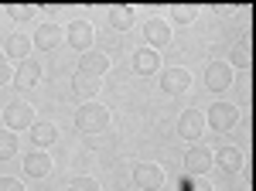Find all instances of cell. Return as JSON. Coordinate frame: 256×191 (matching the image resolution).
<instances>
[{"mask_svg":"<svg viewBox=\"0 0 256 191\" xmlns=\"http://www.w3.org/2000/svg\"><path fill=\"white\" fill-rule=\"evenodd\" d=\"M110 126V110L99 102H82V110L76 113V130L79 134H102Z\"/></svg>","mask_w":256,"mask_h":191,"instance_id":"cell-1","label":"cell"},{"mask_svg":"<svg viewBox=\"0 0 256 191\" xmlns=\"http://www.w3.org/2000/svg\"><path fill=\"white\" fill-rule=\"evenodd\" d=\"M236 123H239V106H232V102H216V106L205 113V126H212L216 134L232 130Z\"/></svg>","mask_w":256,"mask_h":191,"instance_id":"cell-2","label":"cell"},{"mask_svg":"<svg viewBox=\"0 0 256 191\" xmlns=\"http://www.w3.org/2000/svg\"><path fill=\"white\" fill-rule=\"evenodd\" d=\"M65 41H68V48H76L79 55H86V52H92L96 31H92L89 20H72V24L65 28Z\"/></svg>","mask_w":256,"mask_h":191,"instance_id":"cell-3","label":"cell"},{"mask_svg":"<svg viewBox=\"0 0 256 191\" xmlns=\"http://www.w3.org/2000/svg\"><path fill=\"white\" fill-rule=\"evenodd\" d=\"M4 123H7L10 134H18V130H31L38 120H34V110H31L28 102H10V106L4 110Z\"/></svg>","mask_w":256,"mask_h":191,"instance_id":"cell-4","label":"cell"},{"mask_svg":"<svg viewBox=\"0 0 256 191\" xmlns=\"http://www.w3.org/2000/svg\"><path fill=\"white\" fill-rule=\"evenodd\" d=\"M134 184H137L140 191H160L164 188V168L150 164V160L137 164V168H134Z\"/></svg>","mask_w":256,"mask_h":191,"instance_id":"cell-5","label":"cell"},{"mask_svg":"<svg viewBox=\"0 0 256 191\" xmlns=\"http://www.w3.org/2000/svg\"><path fill=\"white\" fill-rule=\"evenodd\" d=\"M229 86H232L229 62H208V68H205V89L208 92H226Z\"/></svg>","mask_w":256,"mask_h":191,"instance_id":"cell-6","label":"cell"},{"mask_svg":"<svg viewBox=\"0 0 256 191\" xmlns=\"http://www.w3.org/2000/svg\"><path fill=\"white\" fill-rule=\"evenodd\" d=\"M205 134V113L202 110H184L178 116V136L181 140H198Z\"/></svg>","mask_w":256,"mask_h":191,"instance_id":"cell-7","label":"cell"},{"mask_svg":"<svg viewBox=\"0 0 256 191\" xmlns=\"http://www.w3.org/2000/svg\"><path fill=\"white\" fill-rule=\"evenodd\" d=\"M14 86L18 89H38L41 86V65H38V58H24L18 68H14Z\"/></svg>","mask_w":256,"mask_h":191,"instance_id":"cell-8","label":"cell"},{"mask_svg":"<svg viewBox=\"0 0 256 191\" xmlns=\"http://www.w3.org/2000/svg\"><path fill=\"white\" fill-rule=\"evenodd\" d=\"M160 89L168 96H181V92H188L192 89V72L188 68H164V76H160Z\"/></svg>","mask_w":256,"mask_h":191,"instance_id":"cell-9","label":"cell"},{"mask_svg":"<svg viewBox=\"0 0 256 191\" xmlns=\"http://www.w3.org/2000/svg\"><path fill=\"white\" fill-rule=\"evenodd\" d=\"M110 65H113V58L102 55V52H86V55L79 58V72H82V76H92V78L106 76Z\"/></svg>","mask_w":256,"mask_h":191,"instance_id":"cell-10","label":"cell"},{"mask_svg":"<svg viewBox=\"0 0 256 191\" xmlns=\"http://www.w3.org/2000/svg\"><path fill=\"white\" fill-rule=\"evenodd\" d=\"M62 38H65V34H62L58 24H38V31H34L31 44H34V48H41V52H55Z\"/></svg>","mask_w":256,"mask_h":191,"instance_id":"cell-11","label":"cell"},{"mask_svg":"<svg viewBox=\"0 0 256 191\" xmlns=\"http://www.w3.org/2000/svg\"><path fill=\"white\" fill-rule=\"evenodd\" d=\"M144 38H147V44H150L154 52H158V48H168V44H171V28H168L164 20L154 18V20L144 24Z\"/></svg>","mask_w":256,"mask_h":191,"instance_id":"cell-12","label":"cell"},{"mask_svg":"<svg viewBox=\"0 0 256 191\" xmlns=\"http://www.w3.org/2000/svg\"><path fill=\"white\" fill-rule=\"evenodd\" d=\"M31 41H28V34H7V41H4V58H10V62H24V58L31 55Z\"/></svg>","mask_w":256,"mask_h":191,"instance_id":"cell-13","label":"cell"},{"mask_svg":"<svg viewBox=\"0 0 256 191\" xmlns=\"http://www.w3.org/2000/svg\"><path fill=\"white\" fill-rule=\"evenodd\" d=\"M212 168V154L205 150V147H188V154H184V171H188V178L192 174H205Z\"/></svg>","mask_w":256,"mask_h":191,"instance_id":"cell-14","label":"cell"},{"mask_svg":"<svg viewBox=\"0 0 256 191\" xmlns=\"http://www.w3.org/2000/svg\"><path fill=\"white\" fill-rule=\"evenodd\" d=\"M52 157L44 150H31L28 157H24V171H28V178H48L52 174Z\"/></svg>","mask_w":256,"mask_h":191,"instance_id":"cell-15","label":"cell"},{"mask_svg":"<svg viewBox=\"0 0 256 191\" xmlns=\"http://www.w3.org/2000/svg\"><path fill=\"white\" fill-rule=\"evenodd\" d=\"M212 164L222 168L226 174H236V171H242V150L239 147H222L218 154H212Z\"/></svg>","mask_w":256,"mask_h":191,"instance_id":"cell-16","label":"cell"},{"mask_svg":"<svg viewBox=\"0 0 256 191\" xmlns=\"http://www.w3.org/2000/svg\"><path fill=\"white\" fill-rule=\"evenodd\" d=\"M110 28L113 31H130L134 24H137V14H134V7H126V4H116V7H110Z\"/></svg>","mask_w":256,"mask_h":191,"instance_id":"cell-17","label":"cell"},{"mask_svg":"<svg viewBox=\"0 0 256 191\" xmlns=\"http://www.w3.org/2000/svg\"><path fill=\"white\" fill-rule=\"evenodd\" d=\"M72 92H76V99H82V102H92L96 92H99V78L76 72V78H72Z\"/></svg>","mask_w":256,"mask_h":191,"instance_id":"cell-18","label":"cell"},{"mask_svg":"<svg viewBox=\"0 0 256 191\" xmlns=\"http://www.w3.org/2000/svg\"><path fill=\"white\" fill-rule=\"evenodd\" d=\"M28 140H31L38 150H44V147H52V144L58 140V130H55L52 123H34V126L28 130Z\"/></svg>","mask_w":256,"mask_h":191,"instance_id":"cell-19","label":"cell"},{"mask_svg":"<svg viewBox=\"0 0 256 191\" xmlns=\"http://www.w3.org/2000/svg\"><path fill=\"white\" fill-rule=\"evenodd\" d=\"M158 68H160L158 52H154V48H140L137 58H134V72H137V76H154Z\"/></svg>","mask_w":256,"mask_h":191,"instance_id":"cell-20","label":"cell"},{"mask_svg":"<svg viewBox=\"0 0 256 191\" xmlns=\"http://www.w3.org/2000/svg\"><path fill=\"white\" fill-rule=\"evenodd\" d=\"M171 20H174V24H195L198 7L195 4H174V7H171Z\"/></svg>","mask_w":256,"mask_h":191,"instance_id":"cell-21","label":"cell"},{"mask_svg":"<svg viewBox=\"0 0 256 191\" xmlns=\"http://www.w3.org/2000/svg\"><path fill=\"white\" fill-rule=\"evenodd\" d=\"M18 154V136L10 134V130H4L0 134V160H10Z\"/></svg>","mask_w":256,"mask_h":191,"instance_id":"cell-22","label":"cell"},{"mask_svg":"<svg viewBox=\"0 0 256 191\" xmlns=\"http://www.w3.org/2000/svg\"><path fill=\"white\" fill-rule=\"evenodd\" d=\"M229 58H232L229 68H250V44H236Z\"/></svg>","mask_w":256,"mask_h":191,"instance_id":"cell-23","label":"cell"},{"mask_svg":"<svg viewBox=\"0 0 256 191\" xmlns=\"http://www.w3.org/2000/svg\"><path fill=\"white\" fill-rule=\"evenodd\" d=\"M7 14H10L14 20H31L34 18V7H31V4H10Z\"/></svg>","mask_w":256,"mask_h":191,"instance_id":"cell-24","label":"cell"},{"mask_svg":"<svg viewBox=\"0 0 256 191\" xmlns=\"http://www.w3.org/2000/svg\"><path fill=\"white\" fill-rule=\"evenodd\" d=\"M68 191H99V181L96 178H76V181L68 184Z\"/></svg>","mask_w":256,"mask_h":191,"instance_id":"cell-25","label":"cell"},{"mask_svg":"<svg viewBox=\"0 0 256 191\" xmlns=\"http://www.w3.org/2000/svg\"><path fill=\"white\" fill-rule=\"evenodd\" d=\"M188 191H212V181L205 174H192L188 178Z\"/></svg>","mask_w":256,"mask_h":191,"instance_id":"cell-26","label":"cell"},{"mask_svg":"<svg viewBox=\"0 0 256 191\" xmlns=\"http://www.w3.org/2000/svg\"><path fill=\"white\" fill-rule=\"evenodd\" d=\"M0 191H24V184L18 178H0Z\"/></svg>","mask_w":256,"mask_h":191,"instance_id":"cell-27","label":"cell"},{"mask_svg":"<svg viewBox=\"0 0 256 191\" xmlns=\"http://www.w3.org/2000/svg\"><path fill=\"white\" fill-rule=\"evenodd\" d=\"M10 78H14V72H10V65H7V62H0V86H7Z\"/></svg>","mask_w":256,"mask_h":191,"instance_id":"cell-28","label":"cell"},{"mask_svg":"<svg viewBox=\"0 0 256 191\" xmlns=\"http://www.w3.org/2000/svg\"><path fill=\"white\" fill-rule=\"evenodd\" d=\"M212 14H216V18H229L232 7H226V4H212Z\"/></svg>","mask_w":256,"mask_h":191,"instance_id":"cell-29","label":"cell"},{"mask_svg":"<svg viewBox=\"0 0 256 191\" xmlns=\"http://www.w3.org/2000/svg\"><path fill=\"white\" fill-rule=\"evenodd\" d=\"M0 62H7V58H4V55H0Z\"/></svg>","mask_w":256,"mask_h":191,"instance_id":"cell-30","label":"cell"}]
</instances>
